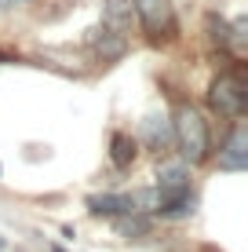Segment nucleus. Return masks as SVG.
Wrapping results in <instances>:
<instances>
[{
  "label": "nucleus",
  "mask_w": 248,
  "mask_h": 252,
  "mask_svg": "<svg viewBox=\"0 0 248 252\" xmlns=\"http://www.w3.org/2000/svg\"><path fill=\"white\" fill-rule=\"evenodd\" d=\"M0 63H7V51H0Z\"/></svg>",
  "instance_id": "obj_11"
},
{
  "label": "nucleus",
  "mask_w": 248,
  "mask_h": 252,
  "mask_svg": "<svg viewBox=\"0 0 248 252\" xmlns=\"http://www.w3.org/2000/svg\"><path fill=\"white\" fill-rule=\"evenodd\" d=\"M248 135H245V128H234L226 139V146L219 150V168L223 172H245L248 168Z\"/></svg>",
  "instance_id": "obj_5"
},
{
  "label": "nucleus",
  "mask_w": 248,
  "mask_h": 252,
  "mask_svg": "<svg viewBox=\"0 0 248 252\" xmlns=\"http://www.w3.org/2000/svg\"><path fill=\"white\" fill-rule=\"evenodd\" d=\"M106 19L110 22H117L124 30L128 22H132V4H128V0H110V7H106Z\"/></svg>",
  "instance_id": "obj_10"
},
{
  "label": "nucleus",
  "mask_w": 248,
  "mask_h": 252,
  "mask_svg": "<svg viewBox=\"0 0 248 252\" xmlns=\"http://www.w3.org/2000/svg\"><path fill=\"white\" fill-rule=\"evenodd\" d=\"M153 190H157V201L161 197H172V194H186L190 190V168L186 164H161Z\"/></svg>",
  "instance_id": "obj_4"
},
{
  "label": "nucleus",
  "mask_w": 248,
  "mask_h": 252,
  "mask_svg": "<svg viewBox=\"0 0 248 252\" xmlns=\"http://www.w3.org/2000/svg\"><path fill=\"white\" fill-rule=\"evenodd\" d=\"M135 154H139V146H135V139L128 132H113L110 135V161H113V168H132Z\"/></svg>",
  "instance_id": "obj_7"
},
{
  "label": "nucleus",
  "mask_w": 248,
  "mask_h": 252,
  "mask_svg": "<svg viewBox=\"0 0 248 252\" xmlns=\"http://www.w3.org/2000/svg\"><path fill=\"white\" fill-rule=\"evenodd\" d=\"M172 139L179 143L186 164H201L212 154V135H208V121H204L190 102L175 106V121H172Z\"/></svg>",
  "instance_id": "obj_1"
},
{
  "label": "nucleus",
  "mask_w": 248,
  "mask_h": 252,
  "mask_svg": "<svg viewBox=\"0 0 248 252\" xmlns=\"http://www.w3.org/2000/svg\"><path fill=\"white\" fill-rule=\"evenodd\" d=\"M51 252H66V249H58V245H55V249H51Z\"/></svg>",
  "instance_id": "obj_12"
},
{
  "label": "nucleus",
  "mask_w": 248,
  "mask_h": 252,
  "mask_svg": "<svg viewBox=\"0 0 248 252\" xmlns=\"http://www.w3.org/2000/svg\"><path fill=\"white\" fill-rule=\"evenodd\" d=\"M208 102H212V110L223 114V117H234V121L245 117V81L237 73H223L219 81H212Z\"/></svg>",
  "instance_id": "obj_3"
},
{
  "label": "nucleus",
  "mask_w": 248,
  "mask_h": 252,
  "mask_svg": "<svg viewBox=\"0 0 248 252\" xmlns=\"http://www.w3.org/2000/svg\"><path fill=\"white\" fill-rule=\"evenodd\" d=\"M88 212L91 216H124V212H139L135 208V194H91L88 201Z\"/></svg>",
  "instance_id": "obj_6"
},
{
  "label": "nucleus",
  "mask_w": 248,
  "mask_h": 252,
  "mask_svg": "<svg viewBox=\"0 0 248 252\" xmlns=\"http://www.w3.org/2000/svg\"><path fill=\"white\" fill-rule=\"evenodd\" d=\"M135 15H139L142 30L150 33V40H172L179 30L168 0H135Z\"/></svg>",
  "instance_id": "obj_2"
},
{
  "label": "nucleus",
  "mask_w": 248,
  "mask_h": 252,
  "mask_svg": "<svg viewBox=\"0 0 248 252\" xmlns=\"http://www.w3.org/2000/svg\"><path fill=\"white\" fill-rule=\"evenodd\" d=\"M168 143H172V125H168L165 117H150L146 121V146L161 154Z\"/></svg>",
  "instance_id": "obj_8"
},
{
  "label": "nucleus",
  "mask_w": 248,
  "mask_h": 252,
  "mask_svg": "<svg viewBox=\"0 0 248 252\" xmlns=\"http://www.w3.org/2000/svg\"><path fill=\"white\" fill-rule=\"evenodd\" d=\"M197 252H216V249H197Z\"/></svg>",
  "instance_id": "obj_13"
},
{
  "label": "nucleus",
  "mask_w": 248,
  "mask_h": 252,
  "mask_svg": "<svg viewBox=\"0 0 248 252\" xmlns=\"http://www.w3.org/2000/svg\"><path fill=\"white\" fill-rule=\"evenodd\" d=\"M153 223L150 220H142L139 212H124V216H117V234L121 238H146Z\"/></svg>",
  "instance_id": "obj_9"
}]
</instances>
